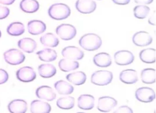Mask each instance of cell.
Listing matches in <instances>:
<instances>
[{
	"label": "cell",
	"instance_id": "cell-1",
	"mask_svg": "<svg viewBox=\"0 0 156 113\" xmlns=\"http://www.w3.org/2000/svg\"><path fill=\"white\" fill-rule=\"evenodd\" d=\"M102 43L101 38L94 33L84 34L79 40V45L83 49L88 51L98 49L101 46Z\"/></svg>",
	"mask_w": 156,
	"mask_h": 113
},
{
	"label": "cell",
	"instance_id": "cell-2",
	"mask_svg": "<svg viewBox=\"0 0 156 113\" xmlns=\"http://www.w3.org/2000/svg\"><path fill=\"white\" fill-rule=\"evenodd\" d=\"M48 13L51 18L55 20H62L69 16L71 9L65 4L55 3L49 7Z\"/></svg>",
	"mask_w": 156,
	"mask_h": 113
},
{
	"label": "cell",
	"instance_id": "cell-3",
	"mask_svg": "<svg viewBox=\"0 0 156 113\" xmlns=\"http://www.w3.org/2000/svg\"><path fill=\"white\" fill-rule=\"evenodd\" d=\"M113 73L108 70H98L91 76V82L96 86H106L113 79Z\"/></svg>",
	"mask_w": 156,
	"mask_h": 113
},
{
	"label": "cell",
	"instance_id": "cell-4",
	"mask_svg": "<svg viewBox=\"0 0 156 113\" xmlns=\"http://www.w3.org/2000/svg\"><path fill=\"white\" fill-rule=\"evenodd\" d=\"M5 61L12 65H16L22 64L25 60V56L21 51L12 48L4 53Z\"/></svg>",
	"mask_w": 156,
	"mask_h": 113
},
{
	"label": "cell",
	"instance_id": "cell-5",
	"mask_svg": "<svg viewBox=\"0 0 156 113\" xmlns=\"http://www.w3.org/2000/svg\"><path fill=\"white\" fill-rule=\"evenodd\" d=\"M57 35L63 40H69L73 39L77 34L76 27L70 24H62L55 29Z\"/></svg>",
	"mask_w": 156,
	"mask_h": 113
},
{
	"label": "cell",
	"instance_id": "cell-6",
	"mask_svg": "<svg viewBox=\"0 0 156 113\" xmlns=\"http://www.w3.org/2000/svg\"><path fill=\"white\" fill-rule=\"evenodd\" d=\"M135 95L137 100L143 103H150L155 98V91L148 87H142L137 89Z\"/></svg>",
	"mask_w": 156,
	"mask_h": 113
},
{
	"label": "cell",
	"instance_id": "cell-7",
	"mask_svg": "<svg viewBox=\"0 0 156 113\" xmlns=\"http://www.w3.org/2000/svg\"><path fill=\"white\" fill-rule=\"evenodd\" d=\"M135 57L132 52L128 50H119L114 54L115 63L121 66L128 65L134 60Z\"/></svg>",
	"mask_w": 156,
	"mask_h": 113
},
{
	"label": "cell",
	"instance_id": "cell-8",
	"mask_svg": "<svg viewBox=\"0 0 156 113\" xmlns=\"http://www.w3.org/2000/svg\"><path fill=\"white\" fill-rule=\"evenodd\" d=\"M16 76L20 81L29 82L35 80L37 75L33 68L29 66H25L20 68L16 71Z\"/></svg>",
	"mask_w": 156,
	"mask_h": 113
},
{
	"label": "cell",
	"instance_id": "cell-9",
	"mask_svg": "<svg viewBox=\"0 0 156 113\" xmlns=\"http://www.w3.org/2000/svg\"><path fill=\"white\" fill-rule=\"evenodd\" d=\"M117 103L116 100L112 97H101L98 99L97 109L102 112H108L117 105Z\"/></svg>",
	"mask_w": 156,
	"mask_h": 113
},
{
	"label": "cell",
	"instance_id": "cell-10",
	"mask_svg": "<svg viewBox=\"0 0 156 113\" xmlns=\"http://www.w3.org/2000/svg\"><path fill=\"white\" fill-rule=\"evenodd\" d=\"M132 42L136 46H146L152 43V37L149 32L144 31H140L133 34Z\"/></svg>",
	"mask_w": 156,
	"mask_h": 113
},
{
	"label": "cell",
	"instance_id": "cell-11",
	"mask_svg": "<svg viewBox=\"0 0 156 113\" xmlns=\"http://www.w3.org/2000/svg\"><path fill=\"white\" fill-rule=\"evenodd\" d=\"M62 55L66 59L79 60H81L83 57L84 53L83 51L78 47L74 46H68L62 49Z\"/></svg>",
	"mask_w": 156,
	"mask_h": 113
},
{
	"label": "cell",
	"instance_id": "cell-12",
	"mask_svg": "<svg viewBox=\"0 0 156 113\" xmlns=\"http://www.w3.org/2000/svg\"><path fill=\"white\" fill-rule=\"evenodd\" d=\"M75 5L79 12L84 14L93 13L96 9V3L93 0H77Z\"/></svg>",
	"mask_w": 156,
	"mask_h": 113
},
{
	"label": "cell",
	"instance_id": "cell-13",
	"mask_svg": "<svg viewBox=\"0 0 156 113\" xmlns=\"http://www.w3.org/2000/svg\"><path fill=\"white\" fill-rule=\"evenodd\" d=\"M36 96L41 100L51 101L55 99L56 94L52 87L48 86H41L38 87L35 91Z\"/></svg>",
	"mask_w": 156,
	"mask_h": 113
},
{
	"label": "cell",
	"instance_id": "cell-14",
	"mask_svg": "<svg viewBox=\"0 0 156 113\" xmlns=\"http://www.w3.org/2000/svg\"><path fill=\"white\" fill-rule=\"evenodd\" d=\"M7 108L12 113H24L27 109V103L24 100L15 99L9 103Z\"/></svg>",
	"mask_w": 156,
	"mask_h": 113
},
{
	"label": "cell",
	"instance_id": "cell-15",
	"mask_svg": "<svg viewBox=\"0 0 156 113\" xmlns=\"http://www.w3.org/2000/svg\"><path fill=\"white\" fill-rule=\"evenodd\" d=\"M94 97L90 94L80 95L77 99V106L82 110H91L94 106Z\"/></svg>",
	"mask_w": 156,
	"mask_h": 113
},
{
	"label": "cell",
	"instance_id": "cell-16",
	"mask_svg": "<svg viewBox=\"0 0 156 113\" xmlns=\"http://www.w3.org/2000/svg\"><path fill=\"white\" fill-rule=\"evenodd\" d=\"M30 110L32 113H49L51 111V106L47 102L35 100L30 103Z\"/></svg>",
	"mask_w": 156,
	"mask_h": 113
},
{
	"label": "cell",
	"instance_id": "cell-17",
	"mask_svg": "<svg viewBox=\"0 0 156 113\" xmlns=\"http://www.w3.org/2000/svg\"><path fill=\"white\" fill-rule=\"evenodd\" d=\"M46 29V24L38 20H31L27 23V30L31 35H39L43 33Z\"/></svg>",
	"mask_w": 156,
	"mask_h": 113
},
{
	"label": "cell",
	"instance_id": "cell-18",
	"mask_svg": "<svg viewBox=\"0 0 156 113\" xmlns=\"http://www.w3.org/2000/svg\"><path fill=\"white\" fill-rule=\"evenodd\" d=\"M119 79L124 84H134L138 81L137 72L133 69L124 70L119 73Z\"/></svg>",
	"mask_w": 156,
	"mask_h": 113
},
{
	"label": "cell",
	"instance_id": "cell-19",
	"mask_svg": "<svg viewBox=\"0 0 156 113\" xmlns=\"http://www.w3.org/2000/svg\"><path fill=\"white\" fill-rule=\"evenodd\" d=\"M93 63L99 67H107L112 64V58L110 55L105 52L99 53L94 56L93 59Z\"/></svg>",
	"mask_w": 156,
	"mask_h": 113
},
{
	"label": "cell",
	"instance_id": "cell-20",
	"mask_svg": "<svg viewBox=\"0 0 156 113\" xmlns=\"http://www.w3.org/2000/svg\"><path fill=\"white\" fill-rule=\"evenodd\" d=\"M37 46L36 42L34 39L29 37L23 38L18 42V46L22 51L27 53H33L37 48Z\"/></svg>",
	"mask_w": 156,
	"mask_h": 113
},
{
	"label": "cell",
	"instance_id": "cell-21",
	"mask_svg": "<svg viewBox=\"0 0 156 113\" xmlns=\"http://www.w3.org/2000/svg\"><path fill=\"white\" fill-rule=\"evenodd\" d=\"M20 9L27 13L36 12L40 8V4L37 0H21L20 3Z\"/></svg>",
	"mask_w": 156,
	"mask_h": 113
},
{
	"label": "cell",
	"instance_id": "cell-22",
	"mask_svg": "<svg viewBox=\"0 0 156 113\" xmlns=\"http://www.w3.org/2000/svg\"><path fill=\"white\" fill-rule=\"evenodd\" d=\"M58 65L61 71L68 72L77 69L79 67V63L75 60L64 58L59 60Z\"/></svg>",
	"mask_w": 156,
	"mask_h": 113
},
{
	"label": "cell",
	"instance_id": "cell-23",
	"mask_svg": "<svg viewBox=\"0 0 156 113\" xmlns=\"http://www.w3.org/2000/svg\"><path fill=\"white\" fill-rule=\"evenodd\" d=\"M66 79L76 86H80L84 84L87 79L85 73L82 71H77L69 73L66 76Z\"/></svg>",
	"mask_w": 156,
	"mask_h": 113
},
{
	"label": "cell",
	"instance_id": "cell-24",
	"mask_svg": "<svg viewBox=\"0 0 156 113\" xmlns=\"http://www.w3.org/2000/svg\"><path fill=\"white\" fill-rule=\"evenodd\" d=\"M39 75L44 78H49L54 76L57 72L56 68L50 64H43L38 66Z\"/></svg>",
	"mask_w": 156,
	"mask_h": 113
},
{
	"label": "cell",
	"instance_id": "cell-25",
	"mask_svg": "<svg viewBox=\"0 0 156 113\" xmlns=\"http://www.w3.org/2000/svg\"><path fill=\"white\" fill-rule=\"evenodd\" d=\"M54 87L60 95H70L74 92V87L68 82L62 79L55 82Z\"/></svg>",
	"mask_w": 156,
	"mask_h": 113
},
{
	"label": "cell",
	"instance_id": "cell-26",
	"mask_svg": "<svg viewBox=\"0 0 156 113\" xmlns=\"http://www.w3.org/2000/svg\"><path fill=\"white\" fill-rule=\"evenodd\" d=\"M37 54L40 60L43 62H52L57 59V52L51 48H44L37 52Z\"/></svg>",
	"mask_w": 156,
	"mask_h": 113
},
{
	"label": "cell",
	"instance_id": "cell-27",
	"mask_svg": "<svg viewBox=\"0 0 156 113\" xmlns=\"http://www.w3.org/2000/svg\"><path fill=\"white\" fill-rule=\"evenodd\" d=\"M140 60L146 64H153L155 62V49L154 48H146L140 52Z\"/></svg>",
	"mask_w": 156,
	"mask_h": 113
},
{
	"label": "cell",
	"instance_id": "cell-28",
	"mask_svg": "<svg viewBox=\"0 0 156 113\" xmlns=\"http://www.w3.org/2000/svg\"><path fill=\"white\" fill-rule=\"evenodd\" d=\"M25 31L24 25L19 21L10 23L7 27V32L11 36H20Z\"/></svg>",
	"mask_w": 156,
	"mask_h": 113
},
{
	"label": "cell",
	"instance_id": "cell-29",
	"mask_svg": "<svg viewBox=\"0 0 156 113\" xmlns=\"http://www.w3.org/2000/svg\"><path fill=\"white\" fill-rule=\"evenodd\" d=\"M156 71L155 70L151 68H144L141 71V79L144 84H153L155 82Z\"/></svg>",
	"mask_w": 156,
	"mask_h": 113
},
{
	"label": "cell",
	"instance_id": "cell-30",
	"mask_svg": "<svg viewBox=\"0 0 156 113\" xmlns=\"http://www.w3.org/2000/svg\"><path fill=\"white\" fill-rule=\"evenodd\" d=\"M40 40L42 45L48 47H56L59 44L58 38L51 32L46 33L42 35Z\"/></svg>",
	"mask_w": 156,
	"mask_h": 113
},
{
	"label": "cell",
	"instance_id": "cell-31",
	"mask_svg": "<svg viewBox=\"0 0 156 113\" xmlns=\"http://www.w3.org/2000/svg\"><path fill=\"white\" fill-rule=\"evenodd\" d=\"M75 100L71 96H65L59 98L56 102L57 106L60 109L69 110L74 106Z\"/></svg>",
	"mask_w": 156,
	"mask_h": 113
},
{
	"label": "cell",
	"instance_id": "cell-32",
	"mask_svg": "<svg viewBox=\"0 0 156 113\" xmlns=\"http://www.w3.org/2000/svg\"><path fill=\"white\" fill-rule=\"evenodd\" d=\"M150 12V8L147 5L140 4L133 8V15L138 19L145 18Z\"/></svg>",
	"mask_w": 156,
	"mask_h": 113
},
{
	"label": "cell",
	"instance_id": "cell-33",
	"mask_svg": "<svg viewBox=\"0 0 156 113\" xmlns=\"http://www.w3.org/2000/svg\"><path fill=\"white\" fill-rule=\"evenodd\" d=\"M10 13V10L8 7L0 5V20L6 18Z\"/></svg>",
	"mask_w": 156,
	"mask_h": 113
},
{
	"label": "cell",
	"instance_id": "cell-34",
	"mask_svg": "<svg viewBox=\"0 0 156 113\" xmlns=\"http://www.w3.org/2000/svg\"><path fill=\"white\" fill-rule=\"evenodd\" d=\"M9 74L4 69L0 68V84H4L8 81Z\"/></svg>",
	"mask_w": 156,
	"mask_h": 113
},
{
	"label": "cell",
	"instance_id": "cell-35",
	"mask_svg": "<svg viewBox=\"0 0 156 113\" xmlns=\"http://www.w3.org/2000/svg\"><path fill=\"white\" fill-rule=\"evenodd\" d=\"M114 112H118V113H132L133 112L132 109L128 106L124 105L119 107L116 111H114Z\"/></svg>",
	"mask_w": 156,
	"mask_h": 113
},
{
	"label": "cell",
	"instance_id": "cell-36",
	"mask_svg": "<svg viewBox=\"0 0 156 113\" xmlns=\"http://www.w3.org/2000/svg\"><path fill=\"white\" fill-rule=\"evenodd\" d=\"M148 23L149 24L152 25V26H155L156 24V14H155V11L154 10L153 13L151 15V16L148 19Z\"/></svg>",
	"mask_w": 156,
	"mask_h": 113
},
{
	"label": "cell",
	"instance_id": "cell-37",
	"mask_svg": "<svg viewBox=\"0 0 156 113\" xmlns=\"http://www.w3.org/2000/svg\"><path fill=\"white\" fill-rule=\"evenodd\" d=\"M115 4L118 5H126L129 3L130 0H112Z\"/></svg>",
	"mask_w": 156,
	"mask_h": 113
},
{
	"label": "cell",
	"instance_id": "cell-38",
	"mask_svg": "<svg viewBox=\"0 0 156 113\" xmlns=\"http://www.w3.org/2000/svg\"><path fill=\"white\" fill-rule=\"evenodd\" d=\"M154 0H134L135 3L140 4H150Z\"/></svg>",
	"mask_w": 156,
	"mask_h": 113
},
{
	"label": "cell",
	"instance_id": "cell-39",
	"mask_svg": "<svg viewBox=\"0 0 156 113\" xmlns=\"http://www.w3.org/2000/svg\"><path fill=\"white\" fill-rule=\"evenodd\" d=\"M15 1V0H0V3L4 5H11Z\"/></svg>",
	"mask_w": 156,
	"mask_h": 113
},
{
	"label": "cell",
	"instance_id": "cell-40",
	"mask_svg": "<svg viewBox=\"0 0 156 113\" xmlns=\"http://www.w3.org/2000/svg\"><path fill=\"white\" fill-rule=\"evenodd\" d=\"M1 32L0 31V38H1Z\"/></svg>",
	"mask_w": 156,
	"mask_h": 113
},
{
	"label": "cell",
	"instance_id": "cell-41",
	"mask_svg": "<svg viewBox=\"0 0 156 113\" xmlns=\"http://www.w3.org/2000/svg\"><path fill=\"white\" fill-rule=\"evenodd\" d=\"M98 1H101V0H98Z\"/></svg>",
	"mask_w": 156,
	"mask_h": 113
}]
</instances>
